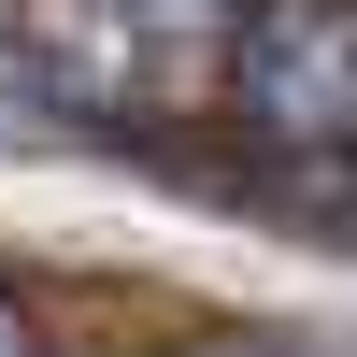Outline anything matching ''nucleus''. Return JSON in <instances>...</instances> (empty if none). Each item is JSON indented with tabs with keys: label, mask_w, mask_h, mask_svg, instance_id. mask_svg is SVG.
<instances>
[{
	"label": "nucleus",
	"mask_w": 357,
	"mask_h": 357,
	"mask_svg": "<svg viewBox=\"0 0 357 357\" xmlns=\"http://www.w3.org/2000/svg\"><path fill=\"white\" fill-rule=\"evenodd\" d=\"M243 114L286 143L357 129V0H257L243 15Z\"/></svg>",
	"instance_id": "nucleus-1"
},
{
	"label": "nucleus",
	"mask_w": 357,
	"mask_h": 357,
	"mask_svg": "<svg viewBox=\"0 0 357 357\" xmlns=\"http://www.w3.org/2000/svg\"><path fill=\"white\" fill-rule=\"evenodd\" d=\"M72 15L114 43H200V29H229V0H72Z\"/></svg>",
	"instance_id": "nucleus-2"
},
{
	"label": "nucleus",
	"mask_w": 357,
	"mask_h": 357,
	"mask_svg": "<svg viewBox=\"0 0 357 357\" xmlns=\"http://www.w3.org/2000/svg\"><path fill=\"white\" fill-rule=\"evenodd\" d=\"M0 357H29V329H15V314H0Z\"/></svg>",
	"instance_id": "nucleus-3"
}]
</instances>
